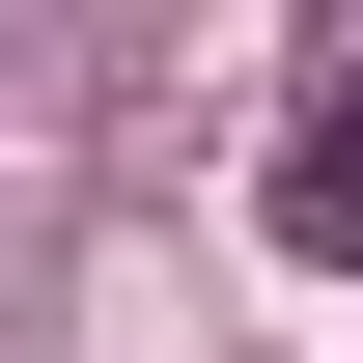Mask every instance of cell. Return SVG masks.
I'll return each mask as SVG.
<instances>
[{"label": "cell", "instance_id": "6da1fadb", "mask_svg": "<svg viewBox=\"0 0 363 363\" xmlns=\"http://www.w3.org/2000/svg\"><path fill=\"white\" fill-rule=\"evenodd\" d=\"M279 252H363V84L279 112Z\"/></svg>", "mask_w": 363, "mask_h": 363}]
</instances>
